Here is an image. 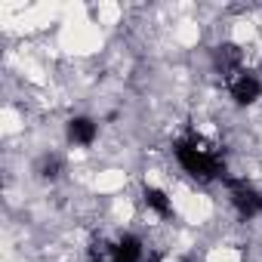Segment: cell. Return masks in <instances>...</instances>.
Masks as SVG:
<instances>
[{
  "label": "cell",
  "instance_id": "6da1fadb",
  "mask_svg": "<svg viewBox=\"0 0 262 262\" xmlns=\"http://www.w3.org/2000/svg\"><path fill=\"white\" fill-rule=\"evenodd\" d=\"M99 139V123L93 117H71L68 120V142L77 148H93Z\"/></svg>",
  "mask_w": 262,
  "mask_h": 262
}]
</instances>
